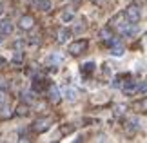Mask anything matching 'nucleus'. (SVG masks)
Segmentation results:
<instances>
[{"mask_svg": "<svg viewBox=\"0 0 147 143\" xmlns=\"http://www.w3.org/2000/svg\"><path fill=\"white\" fill-rule=\"evenodd\" d=\"M71 18H73V13H71V11H69V13H67V11H65V13L62 15V20H64V22H67V20H71Z\"/></svg>", "mask_w": 147, "mask_h": 143, "instance_id": "15", "label": "nucleus"}, {"mask_svg": "<svg viewBox=\"0 0 147 143\" xmlns=\"http://www.w3.org/2000/svg\"><path fill=\"white\" fill-rule=\"evenodd\" d=\"M111 53L115 54V56H122L123 54V49L122 47H115V49H111Z\"/></svg>", "mask_w": 147, "mask_h": 143, "instance_id": "14", "label": "nucleus"}, {"mask_svg": "<svg viewBox=\"0 0 147 143\" xmlns=\"http://www.w3.org/2000/svg\"><path fill=\"white\" fill-rule=\"evenodd\" d=\"M4 101H5V94L0 93V103H4Z\"/></svg>", "mask_w": 147, "mask_h": 143, "instance_id": "20", "label": "nucleus"}, {"mask_svg": "<svg viewBox=\"0 0 147 143\" xmlns=\"http://www.w3.org/2000/svg\"><path fill=\"white\" fill-rule=\"evenodd\" d=\"M47 62H51V64H60V62H62V56L60 54H49L47 56Z\"/></svg>", "mask_w": 147, "mask_h": 143, "instance_id": "11", "label": "nucleus"}, {"mask_svg": "<svg viewBox=\"0 0 147 143\" xmlns=\"http://www.w3.org/2000/svg\"><path fill=\"white\" fill-rule=\"evenodd\" d=\"M0 29H2V33H11L13 31V24H11L9 20H4L2 24H0Z\"/></svg>", "mask_w": 147, "mask_h": 143, "instance_id": "9", "label": "nucleus"}, {"mask_svg": "<svg viewBox=\"0 0 147 143\" xmlns=\"http://www.w3.org/2000/svg\"><path fill=\"white\" fill-rule=\"evenodd\" d=\"M94 67H96V65H94V62H86V64L82 65V73L84 74H89V73L94 71Z\"/></svg>", "mask_w": 147, "mask_h": 143, "instance_id": "7", "label": "nucleus"}, {"mask_svg": "<svg viewBox=\"0 0 147 143\" xmlns=\"http://www.w3.org/2000/svg\"><path fill=\"white\" fill-rule=\"evenodd\" d=\"M0 65H4V60L2 58H0Z\"/></svg>", "mask_w": 147, "mask_h": 143, "instance_id": "22", "label": "nucleus"}, {"mask_svg": "<svg viewBox=\"0 0 147 143\" xmlns=\"http://www.w3.org/2000/svg\"><path fill=\"white\" fill-rule=\"evenodd\" d=\"M67 38H69V31L60 29V31H58V40H60V42H65Z\"/></svg>", "mask_w": 147, "mask_h": 143, "instance_id": "12", "label": "nucleus"}, {"mask_svg": "<svg viewBox=\"0 0 147 143\" xmlns=\"http://www.w3.org/2000/svg\"><path fill=\"white\" fill-rule=\"evenodd\" d=\"M22 100H26V101H33V93H26V96H22Z\"/></svg>", "mask_w": 147, "mask_h": 143, "instance_id": "16", "label": "nucleus"}, {"mask_svg": "<svg viewBox=\"0 0 147 143\" xmlns=\"http://www.w3.org/2000/svg\"><path fill=\"white\" fill-rule=\"evenodd\" d=\"M65 98L69 100V101H75V100L78 98V91H76V89H67V91H65Z\"/></svg>", "mask_w": 147, "mask_h": 143, "instance_id": "8", "label": "nucleus"}, {"mask_svg": "<svg viewBox=\"0 0 147 143\" xmlns=\"http://www.w3.org/2000/svg\"><path fill=\"white\" fill-rule=\"evenodd\" d=\"M49 100H51V101H53V103H56V101H58V100H60V94H58V89H56V87H55V85H53V87H49Z\"/></svg>", "mask_w": 147, "mask_h": 143, "instance_id": "4", "label": "nucleus"}, {"mask_svg": "<svg viewBox=\"0 0 147 143\" xmlns=\"http://www.w3.org/2000/svg\"><path fill=\"white\" fill-rule=\"evenodd\" d=\"M49 125H51V120H47V118H44V120H38V122L35 123V129L38 130V132H42V130H46V129H49Z\"/></svg>", "mask_w": 147, "mask_h": 143, "instance_id": "3", "label": "nucleus"}, {"mask_svg": "<svg viewBox=\"0 0 147 143\" xmlns=\"http://www.w3.org/2000/svg\"><path fill=\"white\" fill-rule=\"evenodd\" d=\"M127 18L131 22H138L140 20V9L136 5H129L127 7Z\"/></svg>", "mask_w": 147, "mask_h": 143, "instance_id": "2", "label": "nucleus"}, {"mask_svg": "<svg viewBox=\"0 0 147 143\" xmlns=\"http://www.w3.org/2000/svg\"><path fill=\"white\" fill-rule=\"evenodd\" d=\"M105 100H107V96L104 93H100V96H94V98H93L94 103H102V101H105Z\"/></svg>", "mask_w": 147, "mask_h": 143, "instance_id": "13", "label": "nucleus"}, {"mask_svg": "<svg viewBox=\"0 0 147 143\" xmlns=\"http://www.w3.org/2000/svg\"><path fill=\"white\" fill-rule=\"evenodd\" d=\"M2 114H4V116H7V114H11V107H4V109H2Z\"/></svg>", "mask_w": 147, "mask_h": 143, "instance_id": "18", "label": "nucleus"}, {"mask_svg": "<svg viewBox=\"0 0 147 143\" xmlns=\"http://www.w3.org/2000/svg\"><path fill=\"white\" fill-rule=\"evenodd\" d=\"M102 38H105V40H109V38H111V36H109V31H107V29L102 31Z\"/></svg>", "mask_w": 147, "mask_h": 143, "instance_id": "17", "label": "nucleus"}, {"mask_svg": "<svg viewBox=\"0 0 147 143\" xmlns=\"http://www.w3.org/2000/svg\"><path fill=\"white\" fill-rule=\"evenodd\" d=\"M35 5H36V9L47 11L51 7V2H49V0H35Z\"/></svg>", "mask_w": 147, "mask_h": 143, "instance_id": "5", "label": "nucleus"}, {"mask_svg": "<svg viewBox=\"0 0 147 143\" xmlns=\"http://www.w3.org/2000/svg\"><path fill=\"white\" fill-rule=\"evenodd\" d=\"M86 47H87V44L82 42V40H78V42H75V44L69 45V53H71V54H78V53H82Z\"/></svg>", "mask_w": 147, "mask_h": 143, "instance_id": "1", "label": "nucleus"}, {"mask_svg": "<svg viewBox=\"0 0 147 143\" xmlns=\"http://www.w3.org/2000/svg\"><path fill=\"white\" fill-rule=\"evenodd\" d=\"M20 27L22 29H31L33 27V18L31 16H24V18L20 20Z\"/></svg>", "mask_w": 147, "mask_h": 143, "instance_id": "6", "label": "nucleus"}, {"mask_svg": "<svg viewBox=\"0 0 147 143\" xmlns=\"http://www.w3.org/2000/svg\"><path fill=\"white\" fill-rule=\"evenodd\" d=\"M4 13V7H2V5H0V15H2Z\"/></svg>", "mask_w": 147, "mask_h": 143, "instance_id": "21", "label": "nucleus"}, {"mask_svg": "<svg viewBox=\"0 0 147 143\" xmlns=\"http://www.w3.org/2000/svg\"><path fill=\"white\" fill-rule=\"evenodd\" d=\"M138 127H142V125H140V122L134 118V120H133V129H138Z\"/></svg>", "mask_w": 147, "mask_h": 143, "instance_id": "19", "label": "nucleus"}, {"mask_svg": "<svg viewBox=\"0 0 147 143\" xmlns=\"http://www.w3.org/2000/svg\"><path fill=\"white\" fill-rule=\"evenodd\" d=\"M0 42H2V36H0Z\"/></svg>", "mask_w": 147, "mask_h": 143, "instance_id": "23", "label": "nucleus"}, {"mask_svg": "<svg viewBox=\"0 0 147 143\" xmlns=\"http://www.w3.org/2000/svg\"><path fill=\"white\" fill-rule=\"evenodd\" d=\"M123 91H125V94H133L134 91H136V83H127V85H123Z\"/></svg>", "mask_w": 147, "mask_h": 143, "instance_id": "10", "label": "nucleus"}]
</instances>
